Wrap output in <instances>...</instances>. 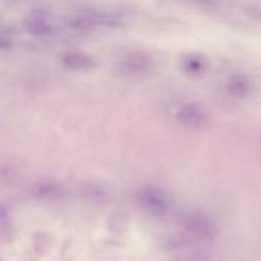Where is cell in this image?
<instances>
[{
	"label": "cell",
	"mask_w": 261,
	"mask_h": 261,
	"mask_svg": "<svg viewBox=\"0 0 261 261\" xmlns=\"http://www.w3.org/2000/svg\"><path fill=\"white\" fill-rule=\"evenodd\" d=\"M62 64L71 70H90L97 63L96 60L89 54L84 52H67L61 56Z\"/></svg>",
	"instance_id": "obj_3"
},
{
	"label": "cell",
	"mask_w": 261,
	"mask_h": 261,
	"mask_svg": "<svg viewBox=\"0 0 261 261\" xmlns=\"http://www.w3.org/2000/svg\"><path fill=\"white\" fill-rule=\"evenodd\" d=\"M181 68L189 74L198 75L205 71L208 66L207 60L198 54H188L180 61Z\"/></svg>",
	"instance_id": "obj_5"
},
{
	"label": "cell",
	"mask_w": 261,
	"mask_h": 261,
	"mask_svg": "<svg viewBox=\"0 0 261 261\" xmlns=\"http://www.w3.org/2000/svg\"><path fill=\"white\" fill-rule=\"evenodd\" d=\"M231 90L236 93H241L246 91L247 89V83L245 81H243L241 77H237L231 82V86H230Z\"/></svg>",
	"instance_id": "obj_6"
},
{
	"label": "cell",
	"mask_w": 261,
	"mask_h": 261,
	"mask_svg": "<svg viewBox=\"0 0 261 261\" xmlns=\"http://www.w3.org/2000/svg\"><path fill=\"white\" fill-rule=\"evenodd\" d=\"M154 67L155 62L150 55L144 52H133L117 62L115 70L123 76L138 77L150 73Z\"/></svg>",
	"instance_id": "obj_2"
},
{
	"label": "cell",
	"mask_w": 261,
	"mask_h": 261,
	"mask_svg": "<svg viewBox=\"0 0 261 261\" xmlns=\"http://www.w3.org/2000/svg\"><path fill=\"white\" fill-rule=\"evenodd\" d=\"M198 1H201V2L207 3V4H212V3H214L216 0H198Z\"/></svg>",
	"instance_id": "obj_7"
},
{
	"label": "cell",
	"mask_w": 261,
	"mask_h": 261,
	"mask_svg": "<svg viewBox=\"0 0 261 261\" xmlns=\"http://www.w3.org/2000/svg\"><path fill=\"white\" fill-rule=\"evenodd\" d=\"M23 28L31 34L37 36H48L53 34L54 27L44 16L35 14L23 21Z\"/></svg>",
	"instance_id": "obj_4"
},
{
	"label": "cell",
	"mask_w": 261,
	"mask_h": 261,
	"mask_svg": "<svg viewBox=\"0 0 261 261\" xmlns=\"http://www.w3.org/2000/svg\"><path fill=\"white\" fill-rule=\"evenodd\" d=\"M69 25L76 30H91L96 28L119 29L124 25L117 16L103 11L85 10L70 18Z\"/></svg>",
	"instance_id": "obj_1"
}]
</instances>
